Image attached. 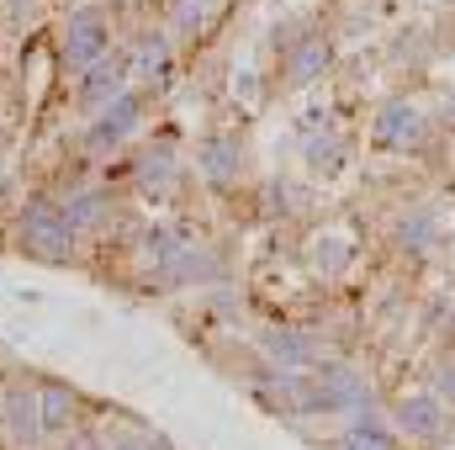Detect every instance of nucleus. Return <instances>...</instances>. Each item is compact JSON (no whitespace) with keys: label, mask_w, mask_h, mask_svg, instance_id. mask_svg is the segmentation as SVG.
<instances>
[{"label":"nucleus","mask_w":455,"mask_h":450,"mask_svg":"<svg viewBox=\"0 0 455 450\" xmlns=\"http://www.w3.org/2000/svg\"><path fill=\"white\" fill-rule=\"evenodd\" d=\"M376 392L365 382V371L355 366H318L302 376V414H365L371 419Z\"/></svg>","instance_id":"1"},{"label":"nucleus","mask_w":455,"mask_h":450,"mask_svg":"<svg viewBox=\"0 0 455 450\" xmlns=\"http://www.w3.org/2000/svg\"><path fill=\"white\" fill-rule=\"evenodd\" d=\"M16 244H21L32 260H43V265H69V260H75V228L64 223L59 202H32V207H21V218H16Z\"/></svg>","instance_id":"2"},{"label":"nucleus","mask_w":455,"mask_h":450,"mask_svg":"<svg viewBox=\"0 0 455 450\" xmlns=\"http://www.w3.org/2000/svg\"><path fill=\"white\" fill-rule=\"evenodd\" d=\"M59 53H64L69 69H91L96 59H107L112 53V16H107V5L69 11V21L59 32Z\"/></svg>","instance_id":"3"},{"label":"nucleus","mask_w":455,"mask_h":450,"mask_svg":"<svg viewBox=\"0 0 455 450\" xmlns=\"http://www.w3.org/2000/svg\"><path fill=\"white\" fill-rule=\"evenodd\" d=\"M122 91H132L127 53H107V59H96V64L80 75V91H75V96H80V107H85V112L96 117V112H107Z\"/></svg>","instance_id":"4"},{"label":"nucleus","mask_w":455,"mask_h":450,"mask_svg":"<svg viewBox=\"0 0 455 450\" xmlns=\"http://www.w3.org/2000/svg\"><path fill=\"white\" fill-rule=\"evenodd\" d=\"M143 122V91H122L107 112L91 117V133H85V149H96V154H107V149H122L127 143V133Z\"/></svg>","instance_id":"5"},{"label":"nucleus","mask_w":455,"mask_h":450,"mask_svg":"<svg viewBox=\"0 0 455 450\" xmlns=\"http://www.w3.org/2000/svg\"><path fill=\"white\" fill-rule=\"evenodd\" d=\"M392 424H397L408 440H440L445 424H451V414H445V403H440L435 392H408V398L392 403Z\"/></svg>","instance_id":"6"},{"label":"nucleus","mask_w":455,"mask_h":450,"mask_svg":"<svg viewBox=\"0 0 455 450\" xmlns=\"http://www.w3.org/2000/svg\"><path fill=\"white\" fill-rule=\"evenodd\" d=\"M259 350L270 355V371H286V376H307V366L318 360V344L297 329H265Z\"/></svg>","instance_id":"7"},{"label":"nucleus","mask_w":455,"mask_h":450,"mask_svg":"<svg viewBox=\"0 0 455 450\" xmlns=\"http://www.w3.org/2000/svg\"><path fill=\"white\" fill-rule=\"evenodd\" d=\"M196 170H202L207 181L228 186V181L243 170V143H238L233 133H207V138L196 143Z\"/></svg>","instance_id":"8"},{"label":"nucleus","mask_w":455,"mask_h":450,"mask_svg":"<svg viewBox=\"0 0 455 450\" xmlns=\"http://www.w3.org/2000/svg\"><path fill=\"white\" fill-rule=\"evenodd\" d=\"M0 419H5V435L16 446H37L43 440V414H37V392L32 387H11L5 403H0Z\"/></svg>","instance_id":"9"},{"label":"nucleus","mask_w":455,"mask_h":450,"mask_svg":"<svg viewBox=\"0 0 455 450\" xmlns=\"http://www.w3.org/2000/svg\"><path fill=\"white\" fill-rule=\"evenodd\" d=\"M122 53H127V75H132V80H159V75L170 69V32L148 27V32H138V43L122 48Z\"/></svg>","instance_id":"10"},{"label":"nucleus","mask_w":455,"mask_h":450,"mask_svg":"<svg viewBox=\"0 0 455 450\" xmlns=\"http://www.w3.org/2000/svg\"><path fill=\"white\" fill-rule=\"evenodd\" d=\"M376 143H387V149H413V143H424V117H419V107H408V101L381 107V117H376Z\"/></svg>","instance_id":"11"},{"label":"nucleus","mask_w":455,"mask_h":450,"mask_svg":"<svg viewBox=\"0 0 455 450\" xmlns=\"http://www.w3.org/2000/svg\"><path fill=\"white\" fill-rule=\"evenodd\" d=\"M323 69H329V43H323V32H307V37H297V43L286 48V85H313Z\"/></svg>","instance_id":"12"},{"label":"nucleus","mask_w":455,"mask_h":450,"mask_svg":"<svg viewBox=\"0 0 455 450\" xmlns=\"http://www.w3.org/2000/svg\"><path fill=\"white\" fill-rule=\"evenodd\" d=\"M59 213H64V223L75 228V238H80V233H91V228L107 223V213H112V197H107L101 186H80V191H69V197L59 202Z\"/></svg>","instance_id":"13"},{"label":"nucleus","mask_w":455,"mask_h":450,"mask_svg":"<svg viewBox=\"0 0 455 450\" xmlns=\"http://www.w3.org/2000/svg\"><path fill=\"white\" fill-rule=\"evenodd\" d=\"M75 392L69 387H59V382H48V387H37V414H43V435H69V424H75Z\"/></svg>","instance_id":"14"},{"label":"nucleus","mask_w":455,"mask_h":450,"mask_svg":"<svg viewBox=\"0 0 455 450\" xmlns=\"http://www.w3.org/2000/svg\"><path fill=\"white\" fill-rule=\"evenodd\" d=\"M435 238H440V223H435L429 207H413V213L397 223V249H408V254H424Z\"/></svg>","instance_id":"15"},{"label":"nucleus","mask_w":455,"mask_h":450,"mask_svg":"<svg viewBox=\"0 0 455 450\" xmlns=\"http://www.w3.org/2000/svg\"><path fill=\"white\" fill-rule=\"evenodd\" d=\"M334 450H397V446H392V435H387L376 419H355V424L339 435Z\"/></svg>","instance_id":"16"},{"label":"nucleus","mask_w":455,"mask_h":450,"mask_svg":"<svg viewBox=\"0 0 455 450\" xmlns=\"http://www.w3.org/2000/svg\"><path fill=\"white\" fill-rule=\"evenodd\" d=\"M170 175H175V149H170V143H159V149H148V154L138 159V181H143V186H164Z\"/></svg>","instance_id":"17"},{"label":"nucleus","mask_w":455,"mask_h":450,"mask_svg":"<svg viewBox=\"0 0 455 450\" xmlns=\"http://www.w3.org/2000/svg\"><path fill=\"white\" fill-rule=\"evenodd\" d=\"M349 260H355V249H349L344 238H318V244H313V265H318L323 276H339V270H349Z\"/></svg>","instance_id":"18"},{"label":"nucleus","mask_w":455,"mask_h":450,"mask_svg":"<svg viewBox=\"0 0 455 450\" xmlns=\"http://www.w3.org/2000/svg\"><path fill=\"white\" fill-rule=\"evenodd\" d=\"M339 154H344L339 138H313V143H307V165H313V170H323V175H329V170H339Z\"/></svg>","instance_id":"19"},{"label":"nucleus","mask_w":455,"mask_h":450,"mask_svg":"<svg viewBox=\"0 0 455 450\" xmlns=\"http://www.w3.org/2000/svg\"><path fill=\"white\" fill-rule=\"evenodd\" d=\"M435 398H440V403H455V355H445V360L435 366Z\"/></svg>","instance_id":"20"},{"label":"nucleus","mask_w":455,"mask_h":450,"mask_svg":"<svg viewBox=\"0 0 455 450\" xmlns=\"http://www.w3.org/2000/svg\"><path fill=\"white\" fill-rule=\"evenodd\" d=\"M101 450H143V435H138V430H116Z\"/></svg>","instance_id":"21"},{"label":"nucleus","mask_w":455,"mask_h":450,"mask_svg":"<svg viewBox=\"0 0 455 450\" xmlns=\"http://www.w3.org/2000/svg\"><path fill=\"white\" fill-rule=\"evenodd\" d=\"M143 450H175L164 435H143Z\"/></svg>","instance_id":"22"},{"label":"nucleus","mask_w":455,"mask_h":450,"mask_svg":"<svg viewBox=\"0 0 455 450\" xmlns=\"http://www.w3.org/2000/svg\"><path fill=\"white\" fill-rule=\"evenodd\" d=\"M5 11H11V16H27V11H32V0H5Z\"/></svg>","instance_id":"23"},{"label":"nucleus","mask_w":455,"mask_h":450,"mask_svg":"<svg viewBox=\"0 0 455 450\" xmlns=\"http://www.w3.org/2000/svg\"><path fill=\"white\" fill-rule=\"evenodd\" d=\"M196 5H202V11H207V5H218V0H196Z\"/></svg>","instance_id":"24"}]
</instances>
